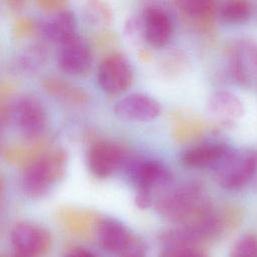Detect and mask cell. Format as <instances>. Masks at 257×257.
<instances>
[{
    "label": "cell",
    "mask_w": 257,
    "mask_h": 257,
    "mask_svg": "<svg viewBox=\"0 0 257 257\" xmlns=\"http://www.w3.org/2000/svg\"><path fill=\"white\" fill-rule=\"evenodd\" d=\"M64 257H97V256L86 248L75 247L67 251Z\"/></svg>",
    "instance_id": "obj_25"
},
{
    "label": "cell",
    "mask_w": 257,
    "mask_h": 257,
    "mask_svg": "<svg viewBox=\"0 0 257 257\" xmlns=\"http://www.w3.org/2000/svg\"><path fill=\"white\" fill-rule=\"evenodd\" d=\"M6 257H22V256H20V255H18L16 253H13L12 255H9V256H6Z\"/></svg>",
    "instance_id": "obj_28"
},
{
    "label": "cell",
    "mask_w": 257,
    "mask_h": 257,
    "mask_svg": "<svg viewBox=\"0 0 257 257\" xmlns=\"http://www.w3.org/2000/svg\"><path fill=\"white\" fill-rule=\"evenodd\" d=\"M133 68L125 57L120 54H110L99 64L97 83L107 93H119L126 90L133 82Z\"/></svg>",
    "instance_id": "obj_6"
},
{
    "label": "cell",
    "mask_w": 257,
    "mask_h": 257,
    "mask_svg": "<svg viewBox=\"0 0 257 257\" xmlns=\"http://www.w3.org/2000/svg\"><path fill=\"white\" fill-rule=\"evenodd\" d=\"M84 15L89 24L98 27L107 25L111 19L109 7L101 0H89L85 5Z\"/></svg>",
    "instance_id": "obj_19"
},
{
    "label": "cell",
    "mask_w": 257,
    "mask_h": 257,
    "mask_svg": "<svg viewBox=\"0 0 257 257\" xmlns=\"http://www.w3.org/2000/svg\"><path fill=\"white\" fill-rule=\"evenodd\" d=\"M130 180L138 193L150 194L170 183L171 173L168 168L156 160H138L133 162L127 170Z\"/></svg>",
    "instance_id": "obj_8"
},
{
    "label": "cell",
    "mask_w": 257,
    "mask_h": 257,
    "mask_svg": "<svg viewBox=\"0 0 257 257\" xmlns=\"http://www.w3.org/2000/svg\"><path fill=\"white\" fill-rule=\"evenodd\" d=\"M43 85L50 94L66 102L82 104L87 101V95L82 89L61 79L47 78Z\"/></svg>",
    "instance_id": "obj_17"
},
{
    "label": "cell",
    "mask_w": 257,
    "mask_h": 257,
    "mask_svg": "<svg viewBox=\"0 0 257 257\" xmlns=\"http://www.w3.org/2000/svg\"><path fill=\"white\" fill-rule=\"evenodd\" d=\"M10 242L14 253L22 257H39L49 249L51 239L44 227L22 221L12 227Z\"/></svg>",
    "instance_id": "obj_5"
},
{
    "label": "cell",
    "mask_w": 257,
    "mask_h": 257,
    "mask_svg": "<svg viewBox=\"0 0 257 257\" xmlns=\"http://www.w3.org/2000/svg\"><path fill=\"white\" fill-rule=\"evenodd\" d=\"M43 36L59 45L76 36L74 15L67 10L52 12L41 24Z\"/></svg>",
    "instance_id": "obj_16"
},
{
    "label": "cell",
    "mask_w": 257,
    "mask_h": 257,
    "mask_svg": "<svg viewBox=\"0 0 257 257\" xmlns=\"http://www.w3.org/2000/svg\"><path fill=\"white\" fill-rule=\"evenodd\" d=\"M8 1V4L14 8V9H19L23 6L25 0H7Z\"/></svg>",
    "instance_id": "obj_27"
},
{
    "label": "cell",
    "mask_w": 257,
    "mask_h": 257,
    "mask_svg": "<svg viewBox=\"0 0 257 257\" xmlns=\"http://www.w3.org/2000/svg\"><path fill=\"white\" fill-rule=\"evenodd\" d=\"M215 171L221 187L230 191L240 190L257 174V150H231Z\"/></svg>",
    "instance_id": "obj_3"
},
{
    "label": "cell",
    "mask_w": 257,
    "mask_h": 257,
    "mask_svg": "<svg viewBox=\"0 0 257 257\" xmlns=\"http://www.w3.org/2000/svg\"><path fill=\"white\" fill-rule=\"evenodd\" d=\"M43 60H44L43 50L38 47H32L24 51L20 55L18 59V64L22 69L31 71V70L37 69V67L41 65Z\"/></svg>",
    "instance_id": "obj_23"
},
{
    "label": "cell",
    "mask_w": 257,
    "mask_h": 257,
    "mask_svg": "<svg viewBox=\"0 0 257 257\" xmlns=\"http://www.w3.org/2000/svg\"><path fill=\"white\" fill-rule=\"evenodd\" d=\"M209 205L200 184L185 182L163 191L156 208L162 216L185 225Z\"/></svg>",
    "instance_id": "obj_1"
},
{
    "label": "cell",
    "mask_w": 257,
    "mask_h": 257,
    "mask_svg": "<svg viewBox=\"0 0 257 257\" xmlns=\"http://www.w3.org/2000/svg\"><path fill=\"white\" fill-rule=\"evenodd\" d=\"M160 257H208L194 244H169L165 245Z\"/></svg>",
    "instance_id": "obj_21"
},
{
    "label": "cell",
    "mask_w": 257,
    "mask_h": 257,
    "mask_svg": "<svg viewBox=\"0 0 257 257\" xmlns=\"http://www.w3.org/2000/svg\"><path fill=\"white\" fill-rule=\"evenodd\" d=\"M67 163L66 154L61 151L47 153L31 162L21 177L23 192L31 198H39L63 176Z\"/></svg>",
    "instance_id": "obj_2"
},
{
    "label": "cell",
    "mask_w": 257,
    "mask_h": 257,
    "mask_svg": "<svg viewBox=\"0 0 257 257\" xmlns=\"http://www.w3.org/2000/svg\"><path fill=\"white\" fill-rule=\"evenodd\" d=\"M231 151L222 143H206L190 148L182 155V163L192 169H215Z\"/></svg>",
    "instance_id": "obj_15"
},
{
    "label": "cell",
    "mask_w": 257,
    "mask_h": 257,
    "mask_svg": "<svg viewBox=\"0 0 257 257\" xmlns=\"http://www.w3.org/2000/svg\"><path fill=\"white\" fill-rule=\"evenodd\" d=\"M209 115L224 125L234 124L244 114V105L241 99L227 90L213 93L207 102Z\"/></svg>",
    "instance_id": "obj_14"
},
{
    "label": "cell",
    "mask_w": 257,
    "mask_h": 257,
    "mask_svg": "<svg viewBox=\"0 0 257 257\" xmlns=\"http://www.w3.org/2000/svg\"><path fill=\"white\" fill-rule=\"evenodd\" d=\"M233 77L241 85L257 87V42L249 39L237 41L229 54Z\"/></svg>",
    "instance_id": "obj_7"
},
{
    "label": "cell",
    "mask_w": 257,
    "mask_h": 257,
    "mask_svg": "<svg viewBox=\"0 0 257 257\" xmlns=\"http://www.w3.org/2000/svg\"><path fill=\"white\" fill-rule=\"evenodd\" d=\"M143 37L153 47L165 46L173 34V22L169 14L160 7H148L142 16Z\"/></svg>",
    "instance_id": "obj_12"
},
{
    "label": "cell",
    "mask_w": 257,
    "mask_h": 257,
    "mask_svg": "<svg viewBox=\"0 0 257 257\" xmlns=\"http://www.w3.org/2000/svg\"><path fill=\"white\" fill-rule=\"evenodd\" d=\"M122 257H143V253L140 251L139 247L134 248L133 246L130 251H127L125 254L122 255Z\"/></svg>",
    "instance_id": "obj_26"
},
{
    "label": "cell",
    "mask_w": 257,
    "mask_h": 257,
    "mask_svg": "<svg viewBox=\"0 0 257 257\" xmlns=\"http://www.w3.org/2000/svg\"><path fill=\"white\" fill-rule=\"evenodd\" d=\"M251 13L247 0H225L219 10L220 18L229 24H238L246 21Z\"/></svg>",
    "instance_id": "obj_18"
},
{
    "label": "cell",
    "mask_w": 257,
    "mask_h": 257,
    "mask_svg": "<svg viewBox=\"0 0 257 257\" xmlns=\"http://www.w3.org/2000/svg\"><path fill=\"white\" fill-rule=\"evenodd\" d=\"M57 62L62 71L70 75L83 74L90 66L91 55L86 43L77 35L60 44Z\"/></svg>",
    "instance_id": "obj_13"
},
{
    "label": "cell",
    "mask_w": 257,
    "mask_h": 257,
    "mask_svg": "<svg viewBox=\"0 0 257 257\" xmlns=\"http://www.w3.org/2000/svg\"><path fill=\"white\" fill-rule=\"evenodd\" d=\"M231 257H257V236L245 235L235 244Z\"/></svg>",
    "instance_id": "obj_22"
},
{
    "label": "cell",
    "mask_w": 257,
    "mask_h": 257,
    "mask_svg": "<svg viewBox=\"0 0 257 257\" xmlns=\"http://www.w3.org/2000/svg\"><path fill=\"white\" fill-rule=\"evenodd\" d=\"M37 2L44 9L56 12L62 10L61 8L63 7L65 0H37Z\"/></svg>",
    "instance_id": "obj_24"
},
{
    "label": "cell",
    "mask_w": 257,
    "mask_h": 257,
    "mask_svg": "<svg viewBox=\"0 0 257 257\" xmlns=\"http://www.w3.org/2000/svg\"><path fill=\"white\" fill-rule=\"evenodd\" d=\"M113 110L116 116L121 119L147 122L159 116L161 105L150 95L132 93L118 100L114 104Z\"/></svg>",
    "instance_id": "obj_10"
},
{
    "label": "cell",
    "mask_w": 257,
    "mask_h": 257,
    "mask_svg": "<svg viewBox=\"0 0 257 257\" xmlns=\"http://www.w3.org/2000/svg\"><path fill=\"white\" fill-rule=\"evenodd\" d=\"M96 238L102 249L109 253L125 254L133 247L127 228L113 218H102L96 227Z\"/></svg>",
    "instance_id": "obj_11"
},
{
    "label": "cell",
    "mask_w": 257,
    "mask_h": 257,
    "mask_svg": "<svg viewBox=\"0 0 257 257\" xmlns=\"http://www.w3.org/2000/svg\"><path fill=\"white\" fill-rule=\"evenodd\" d=\"M125 154L116 144L97 142L87 152V166L89 171L98 178H106L114 174L124 163Z\"/></svg>",
    "instance_id": "obj_9"
},
{
    "label": "cell",
    "mask_w": 257,
    "mask_h": 257,
    "mask_svg": "<svg viewBox=\"0 0 257 257\" xmlns=\"http://www.w3.org/2000/svg\"><path fill=\"white\" fill-rule=\"evenodd\" d=\"M176 6L194 18L206 17L213 9L214 0H173Z\"/></svg>",
    "instance_id": "obj_20"
},
{
    "label": "cell",
    "mask_w": 257,
    "mask_h": 257,
    "mask_svg": "<svg viewBox=\"0 0 257 257\" xmlns=\"http://www.w3.org/2000/svg\"><path fill=\"white\" fill-rule=\"evenodd\" d=\"M8 118L26 139H36L46 125V113L42 104L32 96L18 97L8 108Z\"/></svg>",
    "instance_id": "obj_4"
}]
</instances>
